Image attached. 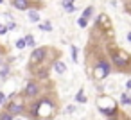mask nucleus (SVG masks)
Returning a JSON list of instances; mask_svg holds the SVG:
<instances>
[{
  "mask_svg": "<svg viewBox=\"0 0 131 120\" xmlns=\"http://www.w3.org/2000/svg\"><path fill=\"white\" fill-rule=\"evenodd\" d=\"M38 93H40V84L36 81H29L25 84V88H24V95L31 99V97H36Z\"/></svg>",
  "mask_w": 131,
  "mask_h": 120,
  "instance_id": "obj_4",
  "label": "nucleus"
},
{
  "mask_svg": "<svg viewBox=\"0 0 131 120\" xmlns=\"http://www.w3.org/2000/svg\"><path fill=\"white\" fill-rule=\"evenodd\" d=\"M24 109H25L24 100H15V102H11V104H9V109H7V111H11L13 115H20Z\"/></svg>",
  "mask_w": 131,
  "mask_h": 120,
  "instance_id": "obj_6",
  "label": "nucleus"
},
{
  "mask_svg": "<svg viewBox=\"0 0 131 120\" xmlns=\"http://www.w3.org/2000/svg\"><path fill=\"white\" fill-rule=\"evenodd\" d=\"M54 68H56L58 74H65V70H67L65 63H61V61H56V63H54Z\"/></svg>",
  "mask_w": 131,
  "mask_h": 120,
  "instance_id": "obj_8",
  "label": "nucleus"
},
{
  "mask_svg": "<svg viewBox=\"0 0 131 120\" xmlns=\"http://www.w3.org/2000/svg\"><path fill=\"white\" fill-rule=\"evenodd\" d=\"M40 29H43V31H52L50 23H40Z\"/></svg>",
  "mask_w": 131,
  "mask_h": 120,
  "instance_id": "obj_18",
  "label": "nucleus"
},
{
  "mask_svg": "<svg viewBox=\"0 0 131 120\" xmlns=\"http://www.w3.org/2000/svg\"><path fill=\"white\" fill-rule=\"evenodd\" d=\"M129 61H131L129 54H126V52H122V50L113 52V63H115L118 68H126V66L129 65Z\"/></svg>",
  "mask_w": 131,
  "mask_h": 120,
  "instance_id": "obj_3",
  "label": "nucleus"
},
{
  "mask_svg": "<svg viewBox=\"0 0 131 120\" xmlns=\"http://www.w3.org/2000/svg\"><path fill=\"white\" fill-rule=\"evenodd\" d=\"M75 100H77L79 104H84V102H86V95H84V90H79V91H77V95H75Z\"/></svg>",
  "mask_w": 131,
  "mask_h": 120,
  "instance_id": "obj_9",
  "label": "nucleus"
},
{
  "mask_svg": "<svg viewBox=\"0 0 131 120\" xmlns=\"http://www.w3.org/2000/svg\"><path fill=\"white\" fill-rule=\"evenodd\" d=\"M97 109H99L102 115H106L108 118L118 115V113H117V102H115L111 97H108V95L99 97V100H97Z\"/></svg>",
  "mask_w": 131,
  "mask_h": 120,
  "instance_id": "obj_1",
  "label": "nucleus"
},
{
  "mask_svg": "<svg viewBox=\"0 0 131 120\" xmlns=\"http://www.w3.org/2000/svg\"><path fill=\"white\" fill-rule=\"evenodd\" d=\"M77 23H79V27H86V23H88V18H84V16H81Z\"/></svg>",
  "mask_w": 131,
  "mask_h": 120,
  "instance_id": "obj_16",
  "label": "nucleus"
},
{
  "mask_svg": "<svg viewBox=\"0 0 131 120\" xmlns=\"http://www.w3.org/2000/svg\"><path fill=\"white\" fill-rule=\"evenodd\" d=\"M45 54H47L45 49H36V50L31 54V63H32V65H34V63H41V61L45 59Z\"/></svg>",
  "mask_w": 131,
  "mask_h": 120,
  "instance_id": "obj_5",
  "label": "nucleus"
},
{
  "mask_svg": "<svg viewBox=\"0 0 131 120\" xmlns=\"http://www.w3.org/2000/svg\"><path fill=\"white\" fill-rule=\"evenodd\" d=\"M7 74H9V68H4L2 72H0V77H7Z\"/></svg>",
  "mask_w": 131,
  "mask_h": 120,
  "instance_id": "obj_19",
  "label": "nucleus"
},
{
  "mask_svg": "<svg viewBox=\"0 0 131 120\" xmlns=\"http://www.w3.org/2000/svg\"><path fill=\"white\" fill-rule=\"evenodd\" d=\"M40 120H50V118H40Z\"/></svg>",
  "mask_w": 131,
  "mask_h": 120,
  "instance_id": "obj_25",
  "label": "nucleus"
},
{
  "mask_svg": "<svg viewBox=\"0 0 131 120\" xmlns=\"http://www.w3.org/2000/svg\"><path fill=\"white\" fill-rule=\"evenodd\" d=\"M120 104H124V106H129V104H131V97H129L127 93H122V97H120Z\"/></svg>",
  "mask_w": 131,
  "mask_h": 120,
  "instance_id": "obj_10",
  "label": "nucleus"
},
{
  "mask_svg": "<svg viewBox=\"0 0 131 120\" xmlns=\"http://www.w3.org/2000/svg\"><path fill=\"white\" fill-rule=\"evenodd\" d=\"M126 88H127V90H131V81H127V82H126Z\"/></svg>",
  "mask_w": 131,
  "mask_h": 120,
  "instance_id": "obj_22",
  "label": "nucleus"
},
{
  "mask_svg": "<svg viewBox=\"0 0 131 120\" xmlns=\"http://www.w3.org/2000/svg\"><path fill=\"white\" fill-rule=\"evenodd\" d=\"M127 40H129V41H131V32H127Z\"/></svg>",
  "mask_w": 131,
  "mask_h": 120,
  "instance_id": "obj_23",
  "label": "nucleus"
},
{
  "mask_svg": "<svg viewBox=\"0 0 131 120\" xmlns=\"http://www.w3.org/2000/svg\"><path fill=\"white\" fill-rule=\"evenodd\" d=\"M0 120H13V113H11V111H4V113H0Z\"/></svg>",
  "mask_w": 131,
  "mask_h": 120,
  "instance_id": "obj_11",
  "label": "nucleus"
},
{
  "mask_svg": "<svg viewBox=\"0 0 131 120\" xmlns=\"http://www.w3.org/2000/svg\"><path fill=\"white\" fill-rule=\"evenodd\" d=\"M74 109H75V107H74V106H68V107H67V113H72V111H74Z\"/></svg>",
  "mask_w": 131,
  "mask_h": 120,
  "instance_id": "obj_20",
  "label": "nucleus"
},
{
  "mask_svg": "<svg viewBox=\"0 0 131 120\" xmlns=\"http://www.w3.org/2000/svg\"><path fill=\"white\" fill-rule=\"evenodd\" d=\"M29 18H31L32 22H38V20H40V15H38V11H29Z\"/></svg>",
  "mask_w": 131,
  "mask_h": 120,
  "instance_id": "obj_13",
  "label": "nucleus"
},
{
  "mask_svg": "<svg viewBox=\"0 0 131 120\" xmlns=\"http://www.w3.org/2000/svg\"><path fill=\"white\" fill-rule=\"evenodd\" d=\"M13 6H15L16 9H20V11L29 9V2H27V0H13Z\"/></svg>",
  "mask_w": 131,
  "mask_h": 120,
  "instance_id": "obj_7",
  "label": "nucleus"
},
{
  "mask_svg": "<svg viewBox=\"0 0 131 120\" xmlns=\"http://www.w3.org/2000/svg\"><path fill=\"white\" fill-rule=\"evenodd\" d=\"M6 31H7V27H2L0 29V34H6Z\"/></svg>",
  "mask_w": 131,
  "mask_h": 120,
  "instance_id": "obj_21",
  "label": "nucleus"
},
{
  "mask_svg": "<svg viewBox=\"0 0 131 120\" xmlns=\"http://www.w3.org/2000/svg\"><path fill=\"white\" fill-rule=\"evenodd\" d=\"M25 41H27V45H29V47H34V38H32L31 34H29V36L25 38Z\"/></svg>",
  "mask_w": 131,
  "mask_h": 120,
  "instance_id": "obj_17",
  "label": "nucleus"
},
{
  "mask_svg": "<svg viewBox=\"0 0 131 120\" xmlns=\"http://www.w3.org/2000/svg\"><path fill=\"white\" fill-rule=\"evenodd\" d=\"M0 29H2V25H0Z\"/></svg>",
  "mask_w": 131,
  "mask_h": 120,
  "instance_id": "obj_27",
  "label": "nucleus"
},
{
  "mask_svg": "<svg viewBox=\"0 0 131 120\" xmlns=\"http://www.w3.org/2000/svg\"><path fill=\"white\" fill-rule=\"evenodd\" d=\"M110 72H111V68H110V65L104 61V59H101L99 63H97V66H95V72H93V77L95 79H104V77H108L110 75Z\"/></svg>",
  "mask_w": 131,
  "mask_h": 120,
  "instance_id": "obj_2",
  "label": "nucleus"
},
{
  "mask_svg": "<svg viewBox=\"0 0 131 120\" xmlns=\"http://www.w3.org/2000/svg\"><path fill=\"white\" fill-rule=\"evenodd\" d=\"M0 4H2V0H0Z\"/></svg>",
  "mask_w": 131,
  "mask_h": 120,
  "instance_id": "obj_26",
  "label": "nucleus"
},
{
  "mask_svg": "<svg viewBox=\"0 0 131 120\" xmlns=\"http://www.w3.org/2000/svg\"><path fill=\"white\" fill-rule=\"evenodd\" d=\"M18 120H20V118H18Z\"/></svg>",
  "mask_w": 131,
  "mask_h": 120,
  "instance_id": "obj_28",
  "label": "nucleus"
},
{
  "mask_svg": "<svg viewBox=\"0 0 131 120\" xmlns=\"http://www.w3.org/2000/svg\"><path fill=\"white\" fill-rule=\"evenodd\" d=\"M63 6H65V9L67 11H74V4H72V0H63Z\"/></svg>",
  "mask_w": 131,
  "mask_h": 120,
  "instance_id": "obj_12",
  "label": "nucleus"
},
{
  "mask_svg": "<svg viewBox=\"0 0 131 120\" xmlns=\"http://www.w3.org/2000/svg\"><path fill=\"white\" fill-rule=\"evenodd\" d=\"M108 120H118V118H117V116H111V118H108Z\"/></svg>",
  "mask_w": 131,
  "mask_h": 120,
  "instance_id": "obj_24",
  "label": "nucleus"
},
{
  "mask_svg": "<svg viewBox=\"0 0 131 120\" xmlns=\"http://www.w3.org/2000/svg\"><path fill=\"white\" fill-rule=\"evenodd\" d=\"M25 45H27L25 38H22V40H18V41H16V47H18V49H25Z\"/></svg>",
  "mask_w": 131,
  "mask_h": 120,
  "instance_id": "obj_15",
  "label": "nucleus"
},
{
  "mask_svg": "<svg viewBox=\"0 0 131 120\" xmlns=\"http://www.w3.org/2000/svg\"><path fill=\"white\" fill-rule=\"evenodd\" d=\"M92 13H93V7L90 6V7H86V9H84V13H83V16H84V18H90V16H92Z\"/></svg>",
  "mask_w": 131,
  "mask_h": 120,
  "instance_id": "obj_14",
  "label": "nucleus"
}]
</instances>
